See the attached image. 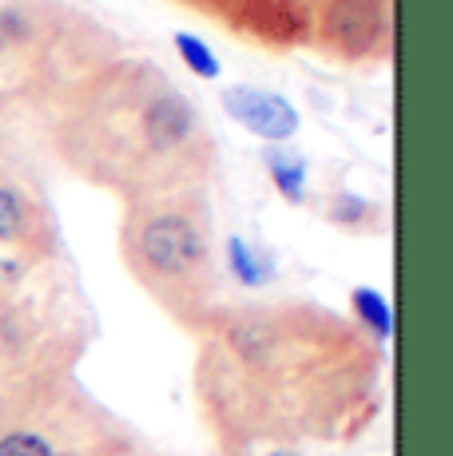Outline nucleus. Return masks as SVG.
<instances>
[{
    "mask_svg": "<svg viewBox=\"0 0 453 456\" xmlns=\"http://www.w3.org/2000/svg\"><path fill=\"white\" fill-rule=\"evenodd\" d=\"M366 207L358 195H338L334 203H330V218H334V223H342V226H358L362 218H366Z\"/></svg>",
    "mask_w": 453,
    "mask_h": 456,
    "instance_id": "obj_11",
    "label": "nucleus"
},
{
    "mask_svg": "<svg viewBox=\"0 0 453 456\" xmlns=\"http://www.w3.org/2000/svg\"><path fill=\"white\" fill-rule=\"evenodd\" d=\"M350 302H354V314H358V322L378 341H386L390 333H394V314H390V302L378 290H370V286H358V290L350 294Z\"/></svg>",
    "mask_w": 453,
    "mask_h": 456,
    "instance_id": "obj_6",
    "label": "nucleus"
},
{
    "mask_svg": "<svg viewBox=\"0 0 453 456\" xmlns=\"http://www.w3.org/2000/svg\"><path fill=\"white\" fill-rule=\"evenodd\" d=\"M271 456H294V452H271Z\"/></svg>",
    "mask_w": 453,
    "mask_h": 456,
    "instance_id": "obj_12",
    "label": "nucleus"
},
{
    "mask_svg": "<svg viewBox=\"0 0 453 456\" xmlns=\"http://www.w3.org/2000/svg\"><path fill=\"white\" fill-rule=\"evenodd\" d=\"M223 108L231 119H239L251 135L259 139H271V143H283L299 131V111L275 92H259V87H223Z\"/></svg>",
    "mask_w": 453,
    "mask_h": 456,
    "instance_id": "obj_4",
    "label": "nucleus"
},
{
    "mask_svg": "<svg viewBox=\"0 0 453 456\" xmlns=\"http://www.w3.org/2000/svg\"><path fill=\"white\" fill-rule=\"evenodd\" d=\"M29 231V207L12 187L0 183V242H21Z\"/></svg>",
    "mask_w": 453,
    "mask_h": 456,
    "instance_id": "obj_8",
    "label": "nucleus"
},
{
    "mask_svg": "<svg viewBox=\"0 0 453 456\" xmlns=\"http://www.w3.org/2000/svg\"><path fill=\"white\" fill-rule=\"evenodd\" d=\"M226 262H231V274L239 278L243 286H259V282H263V274H267L263 258H259V254L251 250L243 239H231V242H226Z\"/></svg>",
    "mask_w": 453,
    "mask_h": 456,
    "instance_id": "obj_10",
    "label": "nucleus"
},
{
    "mask_svg": "<svg viewBox=\"0 0 453 456\" xmlns=\"http://www.w3.org/2000/svg\"><path fill=\"white\" fill-rule=\"evenodd\" d=\"M64 159L128 199L191 191L211 163L195 100L152 60H111L80 76L56 124Z\"/></svg>",
    "mask_w": 453,
    "mask_h": 456,
    "instance_id": "obj_1",
    "label": "nucleus"
},
{
    "mask_svg": "<svg viewBox=\"0 0 453 456\" xmlns=\"http://www.w3.org/2000/svg\"><path fill=\"white\" fill-rule=\"evenodd\" d=\"M171 44H176L179 60L199 76V80H219V72H223L219 56H215V52L207 48V44L199 40V37H191V32H176V37H171Z\"/></svg>",
    "mask_w": 453,
    "mask_h": 456,
    "instance_id": "obj_7",
    "label": "nucleus"
},
{
    "mask_svg": "<svg viewBox=\"0 0 453 456\" xmlns=\"http://www.w3.org/2000/svg\"><path fill=\"white\" fill-rule=\"evenodd\" d=\"M390 40L386 0H326L322 8V44L338 60L378 56Z\"/></svg>",
    "mask_w": 453,
    "mask_h": 456,
    "instance_id": "obj_3",
    "label": "nucleus"
},
{
    "mask_svg": "<svg viewBox=\"0 0 453 456\" xmlns=\"http://www.w3.org/2000/svg\"><path fill=\"white\" fill-rule=\"evenodd\" d=\"M0 456H56V449L37 428H8L0 433Z\"/></svg>",
    "mask_w": 453,
    "mask_h": 456,
    "instance_id": "obj_9",
    "label": "nucleus"
},
{
    "mask_svg": "<svg viewBox=\"0 0 453 456\" xmlns=\"http://www.w3.org/2000/svg\"><path fill=\"white\" fill-rule=\"evenodd\" d=\"M124 254L132 274L176 314L211 294V239L191 191L136 199L124 223Z\"/></svg>",
    "mask_w": 453,
    "mask_h": 456,
    "instance_id": "obj_2",
    "label": "nucleus"
},
{
    "mask_svg": "<svg viewBox=\"0 0 453 456\" xmlns=\"http://www.w3.org/2000/svg\"><path fill=\"white\" fill-rule=\"evenodd\" d=\"M263 163H267V175H271V183L278 187V195H283L286 203H302V199H307V163H302L299 155L275 147V151L263 155Z\"/></svg>",
    "mask_w": 453,
    "mask_h": 456,
    "instance_id": "obj_5",
    "label": "nucleus"
}]
</instances>
